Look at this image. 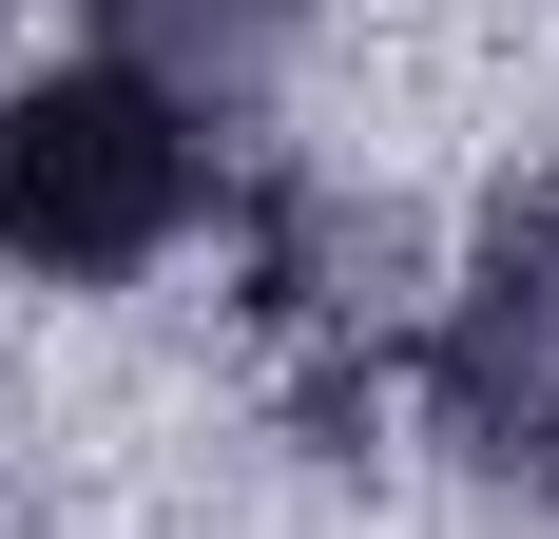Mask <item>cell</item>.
<instances>
[{
  "label": "cell",
  "mask_w": 559,
  "mask_h": 539,
  "mask_svg": "<svg viewBox=\"0 0 559 539\" xmlns=\"http://www.w3.org/2000/svg\"><path fill=\"white\" fill-rule=\"evenodd\" d=\"M213 135L174 97H135L116 58H39V77H0V270H39V289H135L213 231Z\"/></svg>",
  "instance_id": "obj_1"
},
{
  "label": "cell",
  "mask_w": 559,
  "mask_h": 539,
  "mask_svg": "<svg viewBox=\"0 0 559 539\" xmlns=\"http://www.w3.org/2000/svg\"><path fill=\"white\" fill-rule=\"evenodd\" d=\"M425 405H444L463 463L559 501V193L483 213V251L425 289Z\"/></svg>",
  "instance_id": "obj_2"
},
{
  "label": "cell",
  "mask_w": 559,
  "mask_h": 539,
  "mask_svg": "<svg viewBox=\"0 0 559 539\" xmlns=\"http://www.w3.org/2000/svg\"><path fill=\"white\" fill-rule=\"evenodd\" d=\"M231 231H251V309H271L289 347H329V367L425 347V289H444V270L405 251V213H386V193H347V173H271Z\"/></svg>",
  "instance_id": "obj_3"
},
{
  "label": "cell",
  "mask_w": 559,
  "mask_h": 539,
  "mask_svg": "<svg viewBox=\"0 0 559 539\" xmlns=\"http://www.w3.org/2000/svg\"><path fill=\"white\" fill-rule=\"evenodd\" d=\"M78 58H116L135 97H174L193 135H251V116L289 97V58H309V0H97V39Z\"/></svg>",
  "instance_id": "obj_4"
}]
</instances>
